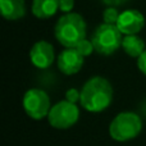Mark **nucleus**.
<instances>
[{"label": "nucleus", "mask_w": 146, "mask_h": 146, "mask_svg": "<svg viewBox=\"0 0 146 146\" xmlns=\"http://www.w3.org/2000/svg\"><path fill=\"white\" fill-rule=\"evenodd\" d=\"M137 67H139L140 72L146 76V50L137 58Z\"/></svg>", "instance_id": "f3484780"}, {"label": "nucleus", "mask_w": 146, "mask_h": 146, "mask_svg": "<svg viewBox=\"0 0 146 146\" xmlns=\"http://www.w3.org/2000/svg\"><path fill=\"white\" fill-rule=\"evenodd\" d=\"M145 26V17L140 10L128 9L119 14L117 27L123 35H137Z\"/></svg>", "instance_id": "1a4fd4ad"}, {"label": "nucleus", "mask_w": 146, "mask_h": 146, "mask_svg": "<svg viewBox=\"0 0 146 146\" xmlns=\"http://www.w3.org/2000/svg\"><path fill=\"white\" fill-rule=\"evenodd\" d=\"M1 15L8 21H18L26 15L25 0H0Z\"/></svg>", "instance_id": "9d476101"}, {"label": "nucleus", "mask_w": 146, "mask_h": 146, "mask_svg": "<svg viewBox=\"0 0 146 146\" xmlns=\"http://www.w3.org/2000/svg\"><path fill=\"white\" fill-rule=\"evenodd\" d=\"M118 10L114 7H108L103 12V21L104 23H109V25H117V21L119 18Z\"/></svg>", "instance_id": "ddd939ff"}, {"label": "nucleus", "mask_w": 146, "mask_h": 146, "mask_svg": "<svg viewBox=\"0 0 146 146\" xmlns=\"http://www.w3.org/2000/svg\"><path fill=\"white\" fill-rule=\"evenodd\" d=\"M31 10L38 19H49L59 10V0H33Z\"/></svg>", "instance_id": "9b49d317"}, {"label": "nucleus", "mask_w": 146, "mask_h": 146, "mask_svg": "<svg viewBox=\"0 0 146 146\" xmlns=\"http://www.w3.org/2000/svg\"><path fill=\"white\" fill-rule=\"evenodd\" d=\"M123 33L119 31L117 25L101 23L94 32L91 41L94 44L95 51L100 55H110L122 48Z\"/></svg>", "instance_id": "20e7f679"}, {"label": "nucleus", "mask_w": 146, "mask_h": 146, "mask_svg": "<svg viewBox=\"0 0 146 146\" xmlns=\"http://www.w3.org/2000/svg\"><path fill=\"white\" fill-rule=\"evenodd\" d=\"M22 104L26 114L35 121H41L48 117L53 106L50 104L49 95L41 88H30L26 91Z\"/></svg>", "instance_id": "423d86ee"}, {"label": "nucleus", "mask_w": 146, "mask_h": 146, "mask_svg": "<svg viewBox=\"0 0 146 146\" xmlns=\"http://www.w3.org/2000/svg\"><path fill=\"white\" fill-rule=\"evenodd\" d=\"M122 49L131 58H139L145 49V41L137 35H124L122 41Z\"/></svg>", "instance_id": "f8f14e48"}, {"label": "nucleus", "mask_w": 146, "mask_h": 146, "mask_svg": "<svg viewBox=\"0 0 146 146\" xmlns=\"http://www.w3.org/2000/svg\"><path fill=\"white\" fill-rule=\"evenodd\" d=\"M113 101V86L101 76L91 77L81 90V105L90 113H100Z\"/></svg>", "instance_id": "f257e3e1"}, {"label": "nucleus", "mask_w": 146, "mask_h": 146, "mask_svg": "<svg viewBox=\"0 0 146 146\" xmlns=\"http://www.w3.org/2000/svg\"><path fill=\"white\" fill-rule=\"evenodd\" d=\"M103 4H105L106 7H114V8H117V7H121V5H123V4H126L128 0H100Z\"/></svg>", "instance_id": "a211bd4d"}, {"label": "nucleus", "mask_w": 146, "mask_h": 146, "mask_svg": "<svg viewBox=\"0 0 146 146\" xmlns=\"http://www.w3.org/2000/svg\"><path fill=\"white\" fill-rule=\"evenodd\" d=\"M74 7V0H59V10L63 13H71Z\"/></svg>", "instance_id": "2eb2a0df"}, {"label": "nucleus", "mask_w": 146, "mask_h": 146, "mask_svg": "<svg viewBox=\"0 0 146 146\" xmlns=\"http://www.w3.org/2000/svg\"><path fill=\"white\" fill-rule=\"evenodd\" d=\"M87 25L78 13H66L58 19L54 27V35L60 45L64 48H76L86 38Z\"/></svg>", "instance_id": "f03ea898"}, {"label": "nucleus", "mask_w": 146, "mask_h": 146, "mask_svg": "<svg viewBox=\"0 0 146 146\" xmlns=\"http://www.w3.org/2000/svg\"><path fill=\"white\" fill-rule=\"evenodd\" d=\"M142 121L136 113L122 111L109 124V135L114 141L126 142L133 140L141 133Z\"/></svg>", "instance_id": "7ed1b4c3"}, {"label": "nucleus", "mask_w": 146, "mask_h": 146, "mask_svg": "<svg viewBox=\"0 0 146 146\" xmlns=\"http://www.w3.org/2000/svg\"><path fill=\"white\" fill-rule=\"evenodd\" d=\"M46 118L49 124L55 129H68L77 123L80 118V109L74 103L63 100L51 106Z\"/></svg>", "instance_id": "39448f33"}, {"label": "nucleus", "mask_w": 146, "mask_h": 146, "mask_svg": "<svg viewBox=\"0 0 146 146\" xmlns=\"http://www.w3.org/2000/svg\"><path fill=\"white\" fill-rule=\"evenodd\" d=\"M66 100L76 104V101L81 100V92H78L76 88H69V90L66 92Z\"/></svg>", "instance_id": "dca6fc26"}, {"label": "nucleus", "mask_w": 146, "mask_h": 146, "mask_svg": "<svg viewBox=\"0 0 146 146\" xmlns=\"http://www.w3.org/2000/svg\"><path fill=\"white\" fill-rule=\"evenodd\" d=\"M31 63L38 69H46L54 63L55 53L54 48L49 41L40 40L32 45L30 50Z\"/></svg>", "instance_id": "0eeeda50"}, {"label": "nucleus", "mask_w": 146, "mask_h": 146, "mask_svg": "<svg viewBox=\"0 0 146 146\" xmlns=\"http://www.w3.org/2000/svg\"><path fill=\"white\" fill-rule=\"evenodd\" d=\"M83 62L85 56L76 48H66L56 59L59 71L67 76H72L80 72L83 67Z\"/></svg>", "instance_id": "6e6552de"}, {"label": "nucleus", "mask_w": 146, "mask_h": 146, "mask_svg": "<svg viewBox=\"0 0 146 146\" xmlns=\"http://www.w3.org/2000/svg\"><path fill=\"white\" fill-rule=\"evenodd\" d=\"M76 49H77V50L80 51L83 56H88V55L92 54V51H95V48H94L92 41L87 40V38H85V40L81 41V42L76 46Z\"/></svg>", "instance_id": "4468645a"}]
</instances>
